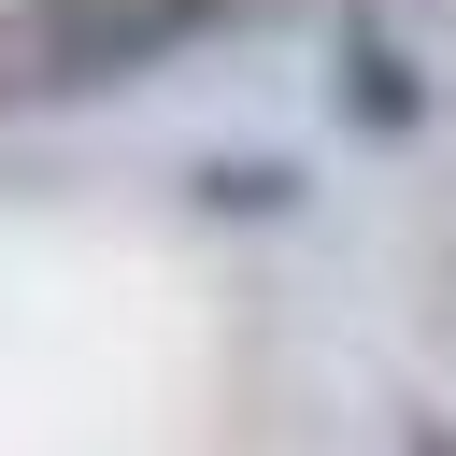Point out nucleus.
I'll use <instances>...</instances> for the list:
<instances>
[{
	"label": "nucleus",
	"mask_w": 456,
	"mask_h": 456,
	"mask_svg": "<svg viewBox=\"0 0 456 456\" xmlns=\"http://www.w3.org/2000/svg\"><path fill=\"white\" fill-rule=\"evenodd\" d=\"M399 456H456V413H413V428H399Z\"/></svg>",
	"instance_id": "4"
},
{
	"label": "nucleus",
	"mask_w": 456,
	"mask_h": 456,
	"mask_svg": "<svg viewBox=\"0 0 456 456\" xmlns=\"http://www.w3.org/2000/svg\"><path fill=\"white\" fill-rule=\"evenodd\" d=\"M256 14L271 0H0V114L157 86L171 57H200L214 28H256Z\"/></svg>",
	"instance_id": "1"
},
{
	"label": "nucleus",
	"mask_w": 456,
	"mask_h": 456,
	"mask_svg": "<svg viewBox=\"0 0 456 456\" xmlns=\"http://www.w3.org/2000/svg\"><path fill=\"white\" fill-rule=\"evenodd\" d=\"M328 114H342L356 142H413V128H428V71H413L385 28H342V43H328Z\"/></svg>",
	"instance_id": "2"
},
{
	"label": "nucleus",
	"mask_w": 456,
	"mask_h": 456,
	"mask_svg": "<svg viewBox=\"0 0 456 456\" xmlns=\"http://www.w3.org/2000/svg\"><path fill=\"white\" fill-rule=\"evenodd\" d=\"M185 214H214V228H285V214H299V157H200V171H185Z\"/></svg>",
	"instance_id": "3"
}]
</instances>
